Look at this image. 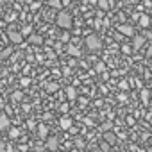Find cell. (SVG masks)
Returning <instances> with one entry per match:
<instances>
[{"mask_svg": "<svg viewBox=\"0 0 152 152\" xmlns=\"http://www.w3.org/2000/svg\"><path fill=\"white\" fill-rule=\"evenodd\" d=\"M84 43H86V48L91 50V52H97V50H100V47H102V41H100V38H99L97 34H90V36H86Z\"/></svg>", "mask_w": 152, "mask_h": 152, "instance_id": "obj_1", "label": "cell"}, {"mask_svg": "<svg viewBox=\"0 0 152 152\" xmlns=\"http://www.w3.org/2000/svg\"><path fill=\"white\" fill-rule=\"evenodd\" d=\"M56 22H57V25H59L61 29H70V27H72V15L66 13V11H59Z\"/></svg>", "mask_w": 152, "mask_h": 152, "instance_id": "obj_2", "label": "cell"}, {"mask_svg": "<svg viewBox=\"0 0 152 152\" xmlns=\"http://www.w3.org/2000/svg\"><path fill=\"white\" fill-rule=\"evenodd\" d=\"M7 36H9V41H11L13 45H22V41H23L22 32H16V31H13V29L7 31Z\"/></svg>", "mask_w": 152, "mask_h": 152, "instance_id": "obj_3", "label": "cell"}, {"mask_svg": "<svg viewBox=\"0 0 152 152\" xmlns=\"http://www.w3.org/2000/svg\"><path fill=\"white\" fill-rule=\"evenodd\" d=\"M118 31H120V34H124V36H132V38L136 36V34H134V29H132L131 25H127V23H122V25L118 27Z\"/></svg>", "mask_w": 152, "mask_h": 152, "instance_id": "obj_4", "label": "cell"}, {"mask_svg": "<svg viewBox=\"0 0 152 152\" xmlns=\"http://www.w3.org/2000/svg\"><path fill=\"white\" fill-rule=\"evenodd\" d=\"M47 148L52 150V152H56V150L59 148V140H57L56 136H50V138L47 140Z\"/></svg>", "mask_w": 152, "mask_h": 152, "instance_id": "obj_5", "label": "cell"}, {"mask_svg": "<svg viewBox=\"0 0 152 152\" xmlns=\"http://www.w3.org/2000/svg\"><path fill=\"white\" fill-rule=\"evenodd\" d=\"M143 45H145V38L140 36V34H136V36L132 38V48H134V50H140Z\"/></svg>", "mask_w": 152, "mask_h": 152, "instance_id": "obj_6", "label": "cell"}, {"mask_svg": "<svg viewBox=\"0 0 152 152\" xmlns=\"http://www.w3.org/2000/svg\"><path fill=\"white\" fill-rule=\"evenodd\" d=\"M6 129H9V118L7 115L0 113V131H6Z\"/></svg>", "mask_w": 152, "mask_h": 152, "instance_id": "obj_7", "label": "cell"}, {"mask_svg": "<svg viewBox=\"0 0 152 152\" xmlns=\"http://www.w3.org/2000/svg\"><path fill=\"white\" fill-rule=\"evenodd\" d=\"M104 140H106L107 143L115 145V143H116V134H115V132H111V131H109V132H104Z\"/></svg>", "mask_w": 152, "mask_h": 152, "instance_id": "obj_8", "label": "cell"}, {"mask_svg": "<svg viewBox=\"0 0 152 152\" xmlns=\"http://www.w3.org/2000/svg\"><path fill=\"white\" fill-rule=\"evenodd\" d=\"M59 125H61V129H70V127H72V118L63 116V118H61V122H59Z\"/></svg>", "mask_w": 152, "mask_h": 152, "instance_id": "obj_9", "label": "cell"}, {"mask_svg": "<svg viewBox=\"0 0 152 152\" xmlns=\"http://www.w3.org/2000/svg\"><path fill=\"white\" fill-rule=\"evenodd\" d=\"M140 25H141L143 29L148 27V25H150V16H148V15H141V16H140Z\"/></svg>", "mask_w": 152, "mask_h": 152, "instance_id": "obj_10", "label": "cell"}, {"mask_svg": "<svg viewBox=\"0 0 152 152\" xmlns=\"http://www.w3.org/2000/svg\"><path fill=\"white\" fill-rule=\"evenodd\" d=\"M66 95H68V100L72 102V100H75V97H77V91H75V88L68 86V88H66Z\"/></svg>", "mask_w": 152, "mask_h": 152, "instance_id": "obj_11", "label": "cell"}, {"mask_svg": "<svg viewBox=\"0 0 152 152\" xmlns=\"http://www.w3.org/2000/svg\"><path fill=\"white\" fill-rule=\"evenodd\" d=\"M148 99H150V91H148V90H141V102H143L145 106L150 102Z\"/></svg>", "mask_w": 152, "mask_h": 152, "instance_id": "obj_12", "label": "cell"}, {"mask_svg": "<svg viewBox=\"0 0 152 152\" xmlns=\"http://www.w3.org/2000/svg\"><path fill=\"white\" fill-rule=\"evenodd\" d=\"M29 43H34V45H39V43H43V38L41 36H29Z\"/></svg>", "mask_w": 152, "mask_h": 152, "instance_id": "obj_13", "label": "cell"}, {"mask_svg": "<svg viewBox=\"0 0 152 152\" xmlns=\"http://www.w3.org/2000/svg\"><path fill=\"white\" fill-rule=\"evenodd\" d=\"M48 6H50V7H54V9H61V6H63V4L59 2V0H50Z\"/></svg>", "mask_w": 152, "mask_h": 152, "instance_id": "obj_14", "label": "cell"}, {"mask_svg": "<svg viewBox=\"0 0 152 152\" xmlns=\"http://www.w3.org/2000/svg\"><path fill=\"white\" fill-rule=\"evenodd\" d=\"M11 99L18 102V100H22V99H23V93H22V91H15V93L11 95Z\"/></svg>", "mask_w": 152, "mask_h": 152, "instance_id": "obj_15", "label": "cell"}, {"mask_svg": "<svg viewBox=\"0 0 152 152\" xmlns=\"http://www.w3.org/2000/svg\"><path fill=\"white\" fill-rule=\"evenodd\" d=\"M68 52H70V54H73L75 57H79V56H81V52L75 48V47H72V45H68Z\"/></svg>", "mask_w": 152, "mask_h": 152, "instance_id": "obj_16", "label": "cell"}, {"mask_svg": "<svg viewBox=\"0 0 152 152\" xmlns=\"http://www.w3.org/2000/svg\"><path fill=\"white\" fill-rule=\"evenodd\" d=\"M57 88H59V86H57L56 83H50V84L47 86V91H50V93H54V91H57Z\"/></svg>", "mask_w": 152, "mask_h": 152, "instance_id": "obj_17", "label": "cell"}, {"mask_svg": "<svg viewBox=\"0 0 152 152\" xmlns=\"http://www.w3.org/2000/svg\"><path fill=\"white\" fill-rule=\"evenodd\" d=\"M111 127H113V124H111V122H106V124H102V125H100V129H102L104 132H109V129H111Z\"/></svg>", "mask_w": 152, "mask_h": 152, "instance_id": "obj_18", "label": "cell"}, {"mask_svg": "<svg viewBox=\"0 0 152 152\" xmlns=\"http://www.w3.org/2000/svg\"><path fill=\"white\" fill-rule=\"evenodd\" d=\"M99 7H100V9H109V2H106V0H100V2H99Z\"/></svg>", "mask_w": 152, "mask_h": 152, "instance_id": "obj_19", "label": "cell"}, {"mask_svg": "<svg viewBox=\"0 0 152 152\" xmlns=\"http://www.w3.org/2000/svg\"><path fill=\"white\" fill-rule=\"evenodd\" d=\"M38 129H39L38 132H39V136H41V138H43V136H47V127H45V125H39Z\"/></svg>", "mask_w": 152, "mask_h": 152, "instance_id": "obj_20", "label": "cell"}, {"mask_svg": "<svg viewBox=\"0 0 152 152\" xmlns=\"http://www.w3.org/2000/svg\"><path fill=\"white\" fill-rule=\"evenodd\" d=\"M9 136H11V138H18V136H20V131H18V129H11V131H9Z\"/></svg>", "mask_w": 152, "mask_h": 152, "instance_id": "obj_21", "label": "cell"}, {"mask_svg": "<svg viewBox=\"0 0 152 152\" xmlns=\"http://www.w3.org/2000/svg\"><path fill=\"white\" fill-rule=\"evenodd\" d=\"M11 50H13L11 47H9V48H6V50H2V52H0V57H7V56L11 54Z\"/></svg>", "mask_w": 152, "mask_h": 152, "instance_id": "obj_22", "label": "cell"}, {"mask_svg": "<svg viewBox=\"0 0 152 152\" xmlns=\"http://www.w3.org/2000/svg\"><path fill=\"white\" fill-rule=\"evenodd\" d=\"M97 70H99V72H104V70H106V64H104V63H97Z\"/></svg>", "mask_w": 152, "mask_h": 152, "instance_id": "obj_23", "label": "cell"}, {"mask_svg": "<svg viewBox=\"0 0 152 152\" xmlns=\"http://www.w3.org/2000/svg\"><path fill=\"white\" fill-rule=\"evenodd\" d=\"M29 84H31V79L23 77V79H22V86H29Z\"/></svg>", "mask_w": 152, "mask_h": 152, "instance_id": "obj_24", "label": "cell"}, {"mask_svg": "<svg viewBox=\"0 0 152 152\" xmlns=\"http://www.w3.org/2000/svg\"><path fill=\"white\" fill-rule=\"evenodd\" d=\"M31 31H32V27H31V25H27V27L23 29V32H22V36H23V34H29Z\"/></svg>", "mask_w": 152, "mask_h": 152, "instance_id": "obj_25", "label": "cell"}, {"mask_svg": "<svg viewBox=\"0 0 152 152\" xmlns=\"http://www.w3.org/2000/svg\"><path fill=\"white\" fill-rule=\"evenodd\" d=\"M6 147H7V143H4V141H0V152H6Z\"/></svg>", "mask_w": 152, "mask_h": 152, "instance_id": "obj_26", "label": "cell"}, {"mask_svg": "<svg viewBox=\"0 0 152 152\" xmlns=\"http://www.w3.org/2000/svg\"><path fill=\"white\" fill-rule=\"evenodd\" d=\"M31 7H32V9H38V7H41V2H36V4H31Z\"/></svg>", "mask_w": 152, "mask_h": 152, "instance_id": "obj_27", "label": "cell"}, {"mask_svg": "<svg viewBox=\"0 0 152 152\" xmlns=\"http://www.w3.org/2000/svg\"><path fill=\"white\" fill-rule=\"evenodd\" d=\"M122 50H124V52H131V47H127V45H124V47H122Z\"/></svg>", "mask_w": 152, "mask_h": 152, "instance_id": "obj_28", "label": "cell"}, {"mask_svg": "<svg viewBox=\"0 0 152 152\" xmlns=\"http://www.w3.org/2000/svg\"><path fill=\"white\" fill-rule=\"evenodd\" d=\"M77 147H79V148H83V147H84V143H83V140H77Z\"/></svg>", "mask_w": 152, "mask_h": 152, "instance_id": "obj_29", "label": "cell"}, {"mask_svg": "<svg viewBox=\"0 0 152 152\" xmlns=\"http://www.w3.org/2000/svg\"><path fill=\"white\" fill-rule=\"evenodd\" d=\"M4 25H6V22H4V20H0V27H4Z\"/></svg>", "mask_w": 152, "mask_h": 152, "instance_id": "obj_30", "label": "cell"}, {"mask_svg": "<svg viewBox=\"0 0 152 152\" xmlns=\"http://www.w3.org/2000/svg\"><path fill=\"white\" fill-rule=\"evenodd\" d=\"M148 143H150V147H152V136H150V138H148Z\"/></svg>", "mask_w": 152, "mask_h": 152, "instance_id": "obj_31", "label": "cell"}, {"mask_svg": "<svg viewBox=\"0 0 152 152\" xmlns=\"http://www.w3.org/2000/svg\"><path fill=\"white\" fill-rule=\"evenodd\" d=\"M147 152H152V147H150V148H148V150H147Z\"/></svg>", "mask_w": 152, "mask_h": 152, "instance_id": "obj_32", "label": "cell"}, {"mask_svg": "<svg viewBox=\"0 0 152 152\" xmlns=\"http://www.w3.org/2000/svg\"><path fill=\"white\" fill-rule=\"evenodd\" d=\"M0 102H2V99H0Z\"/></svg>", "mask_w": 152, "mask_h": 152, "instance_id": "obj_33", "label": "cell"}, {"mask_svg": "<svg viewBox=\"0 0 152 152\" xmlns=\"http://www.w3.org/2000/svg\"><path fill=\"white\" fill-rule=\"evenodd\" d=\"M150 97H152V95H150Z\"/></svg>", "mask_w": 152, "mask_h": 152, "instance_id": "obj_34", "label": "cell"}]
</instances>
